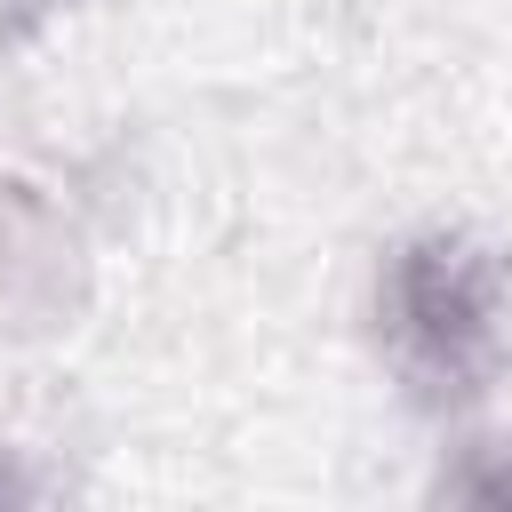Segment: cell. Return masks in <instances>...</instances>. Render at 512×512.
<instances>
[{
    "label": "cell",
    "mask_w": 512,
    "mask_h": 512,
    "mask_svg": "<svg viewBox=\"0 0 512 512\" xmlns=\"http://www.w3.org/2000/svg\"><path fill=\"white\" fill-rule=\"evenodd\" d=\"M376 344L408 400L464 408L512 368V256L424 232L376 272Z\"/></svg>",
    "instance_id": "obj_1"
},
{
    "label": "cell",
    "mask_w": 512,
    "mask_h": 512,
    "mask_svg": "<svg viewBox=\"0 0 512 512\" xmlns=\"http://www.w3.org/2000/svg\"><path fill=\"white\" fill-rule=\"evenodd\" d=\"M440 496H464V504H512V456H504V440H480L472 464L440 472Z\"/></svg>",
    "instance_id": "obj_2"
}]
</instances>
